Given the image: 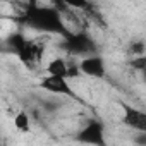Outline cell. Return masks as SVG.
I'll list each match as a JSON object with an SVG mask.
<instances>
[{
  "instance_id": "6da1fadb",
  "label": "cell",
  "mask_w": 146,
  "mask_h": 146,
  "mask_svg": "<svg viewBox=\"0 0 146 146\" xmlns=\"http://www.w3.org/2000/svg\"><path fill=\"white\" fill-rule=\"evenodd\" d=\"M28 26L45 35H67V28L62 14L48 5H33L26 11Z\"/></svg>"
},
{
  "instance_id": "7a4b0ae2",
  "label": "cell",
  "mask_w": 146,
  "mask_h": 146,
  "mask_svg": "<svg viewBox=\"0 0 146 146\" xmlns=\"http://www.w3.org/2000/svg\"><path fill=\"white\" fill-rule=\"evenodd\" d=\"M45 38H31V40H24L23 46L19 48V52L16 53L17 58L29 69H35L41 64L43 57H45Z\"/></svg>"
},
{
  "instance_id": "3957f363",
  "label": "cell",
  "mask_w": 146,
  "mask_h": 146,
  "mask_svg": "<svg viewBox=\"0 0 146 146\" xmlns=\"http://www.w3.org/2000/svg\"><path fill=\"white\" fill-rule=\"evenodd\" d=\"M78 67H79L81 74H84L88 78H93V79H103L107 76V64H105L103 57H100L96 53L81 57Z\"/></svg>"
},
{
  "instance_id": "277c9868",
  "label": "cell",
  "mask_w": 146,
  "mask_h": 146,
  "mask_svg": "<svg viewBox=\"0 0 146 146\" xmlns=\"http://www.w3.org/2000/svg\"><path fill=\"white\" fill-rule=\"evenodd\" d=\"M122 122L134 132H146V112L134 105L122 103Z\"/></svg>"
},
{
  "instance_id": "5b68a950",
  "label": "cell",
  "mask_w": 146,
  "mask_h": 146,
  "mask_svg": "<svg viewBox=\"0 0 146 146\" xmlns=\"http://www.w3.org/2000/svg\"><path fill=\"white\" fill-rule=\"evenodd\" d=\"M65 46H67V52L72 53V55H79V57H86V55H91L95 53V43L90 36L79 33V35H70L65 36Z\"/></svg>"
},
{
  "instance_id": "8992f818",
  "label": "cell",
  "mask_w": 146,
  "mask_h": 146,
  "mask_svg": "<svg viewBox=\"0 0 146 146\" xmlns=\"http://www.w3.org/2000/svg\"><path fill=\"white\" fill-rule=\"evenodd\" d=\"M40 86H41L45 91H48V93H52V95H55V96H60V95H62V96L72 95V88H70V84H69V78L46 74V78L40 83Z\"/></svg>"
},
{
  "instance_id": "52a82bcc",
  "label": "cell",
  "mask_w": 146,
  "mask_h": 146,
  "mask_svg": "<svg viewBox=\"0 0 146 146\" xmlns=\"http://www.w3.org/2000/svg\"><path fill=\"white\" fill-rule=\"evenodd\" d=\"M45 72L50 76H62V78H74L76 72H79V69H72V65L64 58V57H55L52 60L46 62V67H45Z\"/></svg>"
},
{
  "instance_id": "ba28073f",
  "label": "cell",
  "mask_w": 146,
  "mask_h": 146,
  "mask_svg": "<svg viewBox=\"0 0 146 146\" xmlns=\"http://www.w3.org/2000/svg\"><path fill=\"white\" fill-rule=\"evenodd\" d=\"M103 134H105L103 125L100 122H96V120H91L79 131V141L91 143V144H103L105 143Z\"/></svg>"
},
{
  "instance_id": "9c48e42d",
  "label": "cell",
  "mask_w": 146,
  "mask_h": 146,
  "mask_svg": "<svg viewBox=\"0 0 146 146\" xmlns=\"http://www.w3.org/2000/svg\"><path fill=\"white\" fill-rule=\"evenodd\" d=\"M14 127L17 132H29L31 131V117L28 112L21 110L14 115Z\"/></svg>"
},
{
  "instance_id": "30bf717a",
  "label": "cell",
  "mask_w": 146,
  "mask_h": 146,
  "mask_svg": "<svg viewBox=\"0 0 146 146\" xmlns=\"http://www.w3.org/2000/svg\"><path fill=\"white\" fill-rule=\"evenodd\" d=\"M60 2H62L65 7H72V9L83 11V9H86V7L90 5L91 0H60Z\"/></svg>"
}]
</instances>
